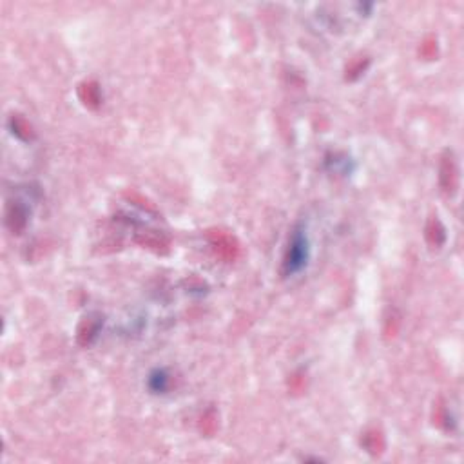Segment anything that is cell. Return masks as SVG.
Here are the masks:
<instances>
[{
    "label": "cell",
    "mask_w": 464,
    "mask_h": 464,
    "mask_svg": "<svg viewBox=\"0 0 464 464\" xmlns=\"http://www.w3.org/2000/svg\"><path fill=\"white\" fill-rule=\"evenodd\" d=\"M308 240L307 234H305L303 229H296L292 232V238H290V243H288V249L285 252L283 259V272L287 276H294L298 274L299 270L305 269V265L308 261Z\"/></svg>",
    "instance_id": "6da1fadb"
},
{
    "label": "cell",
    "mask_w": 464,
    "mask_h": 464,
    "mask_svg": "<svg viewBox=\"0 0 464 464\" xmlns=\"http://www.w3.org/2000/svg\"><path fill=\"white\" fill-rule=\"evenodd\" d=\"M149 386H151V390L158 392V394L165 392L169 388V376L163 370L152 372L151 377H149Z\"/></svg>",
    "instance_id": "7a4b0ae2"
}]
</instances>
